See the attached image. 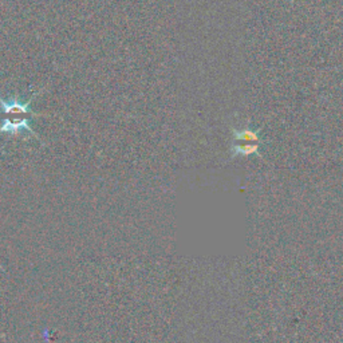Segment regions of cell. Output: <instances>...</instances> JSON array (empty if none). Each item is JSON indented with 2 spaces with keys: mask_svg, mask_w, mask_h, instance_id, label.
<instances>
[{
  "mask_svg": "<svg viewBox=\"0 0 343 343\" xmlns=\"http://www.w3.org/2000/svg\"><path fill=\"white\" fill-rule=\"evenodd\" d=\"M42 90L35 91L31 95L28 101H20L18 97H14L12 99H3L0 98V135L1 134H11L16 135L20 131H28L33 135L34 138H38V134L31 129L30 122L33 118L41 117V114L33 112L31 109V102L33 99L37 97L38 94H41Z\"/></svg>",
  "mask_w": 343,
  "mask_h": 343,
  "instance_id": "6da1fadb",
  "label": "cell"
}]
</instances>
